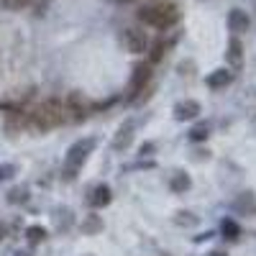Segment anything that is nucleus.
<instances>
[{
    "label": "nucleus",
    "instance_id": "1",
    "mask_svg": "<svg viewBox=\"0 0 256 256\" xmlns=\"http://www.w3.org/2000/svg\"><path fill=\"white\" fill-rule=\"evenodd\" d=\"M67 120V110H64V102L59 98H49L28 110V128H34V131H52Z\"/></svg>",
    "mask_w": 256,
    "mask_h": 256
},
{
    "label": "nucleus",
    "instance_id": "2",
    "mask_svg": "<svg viewBox=\"0 0 256 256\" xmlns=\"http://www.w3.org/2000/svg\"><path fill=\"white\" fill-rule=\"evenodd\" d=\"M136 18L144 26H152L156 31H169L182 20V10L177 3H154V6H144Z\"/></svg>",
    "mask_w": 256,
    "mask_h": 256
},
{
    "label": "nucleus",
    "instance_id": "3",
    "mask_svg": "<svg viewBox=\"0 0 256 256\" xmlns=\"http://www.w3.org/2000/svg\"><path fill=\"white\" fill-rule=\"evenodd\" d=\"M95 146H98V138L95 136H84L80 141H74L70 148H67V156H64V166H62V177L64 180H74L77 172L88 164L90 154L95 152Z\"/></svg>",
    "mask_w": 256,
    "mask_h": 256
},
{
    "label": "nucleus",
    "instance_id": "4",
    "mask_svg": "<svg viewBox=\"0 0 256 256\" xmlns=\"http://www.w3.org/2000/svg\"><path fill=\"white\" fill-rule=\"evenodd\" d=\"M154 77V64L152 62H136L131 70V80H128V95L138 98L141 92H146V88L152 84Z\"/></svg>",
    "mask_w": 256,
    "mask_h": 256
},
{
    "label": "nucleus",
    "instance_id": "5",
    "mask_svg": "<svg viewBox=\"0 0 256 256\" xmlns=\"http://www.w3.org/2000/svg\"><path fill=\"white\" fill-rule=\"evenodd\" d=\"M120 41H123V49L128 54H144L148 49V38L141 28H134V26H128L120 31Z\"/></svg>",
    "mask_w": 256,
    "mask_h": 256
},
{
    "label": "nucleus",
    "instance_id": "6",
    "mask_svg": "<svg viewBox=\"0 0 256 256\" xmlns=\"http://www.w3.org/2000/svg\"><path fill=\"white\" fill-rule=\"evenodd\" d=\"M64 110H67L70 120H84L88 113H90V102L82 98V92L72 90V92H67V98H64Z\"/></svg>",
    "mask_w": 256,
    "mask_h": 256
},
{
    "label": "nucleus",
    "instance_id": "7",
    "mask_svg": "<svg viewBox=\"0 0 256 256\" xmlns=\"http://www.w3.org/2000/svg\"><path fill=\"white\" fill-rule=\"evenodd\" d=\"M134 136H136V120L128 118V120H123L118 126V131L113 136V148L116 152H126V148L134 144Z\"/></svg>",
    "mask_w": 256,
    "mask_h": 256
},
{
    "label": "nucleus",
    "instance_id": "8",
    "mask_svg": "<svg viewBox=\"0 0 256 256\" xmlns=\"http://www.w3.org/2000/svg\"><path fill=\"white\" fill-rule=\"evenodd\" d=\"M174 120H180V123H184V120H195L200 113H202V105L198 102V100H192V98H184V100H180L177 105H174Z\"/></svg>",
    "mask_w": 256,
    "mask_h": 256
},
{
    "label": "nucleus",
    "instance_id": "9",
    "mask_svg": "<svg viewBox=\"0 0 256 256\" xmlns=\"http://www.w3.org/2000/svg\"><path fill=\"white\" fill-rule=\"evenodd\" d=\"M88 202H90V208H95V210H100V208H108V205L113 202V190H110V184L98 182V184L90 190Z\"/></svg>",
    "mask_w": 256,
    "mask_h": 256
},
{
    "label": "nucleus",
    "instance_id": "10",
    "mask_svg": "<svg viewBox=\"0 0 256 256\" xmlns=\"http://www.w3.org/2000/svg\"><path fill=\"white\" fill-rule=\"evenodd\" d=\"M233 74L230 70H226V67H218V70H212L208 77H205V84L210 90H226L228 84H233Z\"/></svg>",
    "mask_w": 256,
    "mask_h": 256
},
{
    "label": "nucleus",
    "instance_id": "11",
    "mask_svg": "<svg viewBox=\"0 0 256 256\" xmlns=\"http://www.w3.org/2000/svg\"><path fill=\"white\" fill-rule=\"evenodd\" d=\"M228 28L233 31V34H246L248 28H251V18H248V13L246 10H241V8H230V13H228Z\"/></svg>",
    "mask_w": 256,
    "mask_h": 256
},
{
    "label": "nucleus",
    "instance_id": "12",
    "mask_svg": "<svg viewBox=\"0 0 256 256\" xmlns=\"http://www.w3.org/2000/svg\"><path fill=\"white\" fill-rule=\"evenodd\" d=\"M226 59L233 70H241L244 67V44H241V38L238 36H233L228 41V52H226Z\"/></svg>",
    "mask_w": 256,
    "mask_h": 256
},
{
    "label": "nucleus",
    "instance_id": "13",
    "mask_svg": "<svg viewBox=\"0 0 256 256\" xmlns=\"http://www.w3.org/2000/svg\"><path fill=\"white\" fill-rule=\"evenodd\" d=\"M233 210L244 212V216H256V198H254V192H241V195L233 200Z\"/></svg>",
    "mask_w": 256,
    "mask_h": 256
},
{
    "label": "nucleus",
    "instance_id": "14",
    "mask_svg": "<svg viewBox=\"0 0 256 256\" xmlns=\"http://www.w3.org/2000/svg\"><path fill=\"white\" fill-rule=\"evenodd\" d=\"M192 187V177L187 172H174L172 180H169V190L174 192V195H182V192H187Z\"/></svg>",
    "mask_w": 256,
    "mask_h": 256
},
{
    "label": "nucleus",
    "instance_id": "15",
    "mask_svg": "<svg viewBox=\"0 0 256 256\" xmlns=\"http://www.w3.org/2000/svg\"><path fill=\"white\" fill-rule=\"evenodd\" d=\"M220 233H223V238H226V241H238V236H241V226L233 220V218H223V220H220Z\"/></svg>",
    "mask_w": 256,
    "mask_h": 256
},
{
    "label": "nucleus",
    "instance_id": "16",
    "mask_svg": "<svg viewBox=\"0 0 256 256\" xmlns=\"http://www.w3.org/2000/svg\"><path fill=\"white\" fill-rule=\"evenodd\" d=\"M187 138H190L192 144H202V141H208V138H210V126H208V123L192 126V128H190V134H187Z\"/></svg>",
    "mask_w": 256,
    "mask_h": 256
},
{
    "label": "nucleus",
    "instance_id": "17",
    "mask_svg": "<svg viewBox=\"0 0 256 256\" xmlns=\"http://www.w3.org/2000/svg\"><path fill=\"white\" fill-rule=\"evenodd\" d=\"M26 241H28L31 246L44 244V241H46V228H44V226H28V228H26Z\"/></svg>",
    "mask_w": 256,
    "mask_h": 256
},
{
    "label": "nucleus",
    "instance_id": "18",
    "mask_svg": "<svg viewBox=\"0 0 256 256\" xmlns=\"http://www.w3.org/2000/svg\"><path fill=\"white\" fill-rule=\"evenodd\" d=\"M169 46H172V41H156V44L152 46V52H148V62H152V64H159V62L166 56Z\"/></svg>",
    "mask_w": 256,
    "mask_h": 256
},
{
    "label": "nucleus",
    "instance_id": "19",
    "mask_svg": "<svg viewBox=\"0 0 256 256\" xmlns=\"http://www.w3.org/2000/svg\"><path fill=\"white\" fill-rule=\"evenodd\" d=\"M100 230H102V218L95 216V212L82 220V233H88V236H95V233H100Z\"/></svg>",
    "mask_w": 256,
    "mask_h": 256
},
{
    "label": "nucleus",
    "instance_id": "20",
    "mask_svg": "<svg viewBox=\"0 0 256 256\" xmlns=\"http://www.w3.org/2000/svg\"><path fill=\"white\" fill-rule=\"evenodd\" d=\"M28 200V187H13L8 192V202L10 205H18V202H26Z\"/></svg>",
    "mask_w": 256,
    "mask_h": 256
},
{
    "label": "nucleus",
    "instance_id": "21",
    "mask_svg": "<svg viewBox=\"0 0 256 256\" xmlns=\"http://www.w3.org/2000/svg\"><path fill=\"white\" fill-rule=\"evenodd\" d=\"M16 174V164H0V182H6Z\"/></svg>",
    "mask_w": 256,
    "mask_h": 256
},
{
    "label": "nucleus",
    "instance_id": "22",
    "mask_svg": "<svg viewBox=\"0 0 256 256\" xmlns=\"http://www.w3.org/2000/svg\"><path fill=\"white\" fill-rule=\"evenodd\" d=\"M154 148H156V144H152V141H146V144H141V148H138V154H141V156H152V154H154Z\"/></svg>",
    "mask_w": 256,
    "mask_h": 256
},
{
    "label": "nucleus",
    "instance_id": "23",
    "mask_svg": "<svg viewBox=\"0 0 256 256\" xmlns=\"http://www.w3.org/2000/svg\"><path fill=\"white\" fill-rule=\"evenodd\" d=\"M6 236H8V226H6V223H0V241H3Z\"/></svg>",
    "mask_w": 256,
    "mask_h": 256
},
{
    "label": "nucleus",
    "instance_id": "24",
    "mask_svg": "<svg viewBox=\"0 0 256 256\" xmlns=\"http://www.w3.org/2000/svg\"><path fill=\"white\" fill-rule=\"evenodd\" d=\"M118 3H134V0H118Z\"/></svg>",
    "mask_w": 256,
    "mask_h": 256
}]
</instances>
